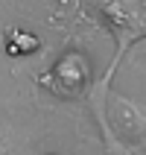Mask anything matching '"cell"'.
Listing matches in <instances>:
<instances>
[{
  "label": "cell",
  "instance_id": "3",
  "mask_svg": "<svg viewBox=\"0 0 146 155\" xmlns=\"http://www.w3.org/2000/svg\"><path fill=\"white\" fill-rule=\"evenodd\" d=\"M53 76H56V85H59L64 94H79V91L88 85L91 70H88V61L82 59L79 53H67V56L56 64Z\"/></svg>",
  "mask_w": 146,
  "mask_h": 155
},
{
  "label": "cell",
  "instance_id": "5",
  "mask_svg": "<svg viewBox=\"0 0 146 155\" xmlns=\"http://www.w3.org/2000/svg\"><path fill=\"white\" fill-rule=\"evenodd\" d=\"M143 3H146V0H143Z\"/></svg>",
  "mask_w": 146,
  "mask_h": 155
},
{
  "label": "cell",
  "instance_id": "2",
  "mask_svg": "<svg viewBox=\"0 0 146 155\" xmlns=\"http://www.w3.org/2000/svg\"><path fill=\"white\" fill-rule=\"evenodd\" d=\"M108 114H111L114 129L120 132L123 138L138 140L146 132V111L135 103V100H126V97H120V94H111L108 97Z\"/></svg>",
  "mask_w": 146,
  "mask_h": 155
},
{
  "label": "cell",
  "instance_id": "1",
  "mask_svg": "<svg viewBox=\"0 0 146 155\" xmlns=\"http://www.w3.org/2000/svg\"><path fill=\"white\" fill-rule=\"evenodd\" d=\"M96 6L123 38H138L146 32V12L138 0H96Z\"/></svg>",
  "mask_w": 146,
  "mask_h": 155
},
{
  "label": "cell",
  "instance_id": "4",
  "mask_svg": "<svg viewBox=\"0 0 146 155\" xmlns=\"http://www.w3.org/2000/svg\"><path fill=\"white\" fill-rule=\"evenodd\" d=\"M35 47H38L35 35H26V32H15V38H12V53H32Z\"/></svg>",
  "mask_w": 146,
  "mask_h": 155
}]
</instances>
